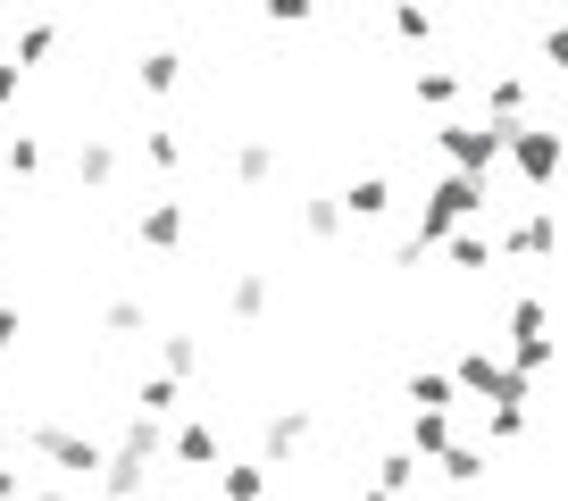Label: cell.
Here are the masks:
<instances>
[{
	"label": "cell",
	"mask_w": 568,
	"mask_h": 501,
	"mask_svg": "<svg viewBox=\"0 0 568 501\" xmlns=\"http://www.w3.org/2000/svg\"><path fill=\"white\" fill-rule=\"evenodd\" d=\"M18 335H26V318H18V309H9V301H0V359L18 351Z\"/></svg>",
	"instance_id": "obj_36"
},
{
	"label": "cell",
	"mask_w": 568,
	"mask_h": 501,
	"mask_svg": "<svg viewBox=\"0 0 568 501\" xmlns=\"http://www.w3.org/2000/svg\"><path fill=\"white\" fill-rule=\"evenodd\" d=\"M444 259H452L460 276H485V268L501 259V234H485V226H460V234L444 243Z\"/></svg>",
	"instance_id": "obj_11"
},
{
	"label": "cell",
	"mask_w": 568,
	"mask_h": 501,
	"mask_svg": "<svg viewBox=\"0 0 568 501\" xmlns=\"http://www.w3.org/2000/svg\"><path fill=\"white\" fill-rule=\"evenodd\" d=\"M335 201H343V217H385L393 209V184L385 176H359V184H343Z\"/></svg>",
	"instance_id": "obj_16"
},
{
	"label": "cell",
	"mask_w": 568,
	"mask_h": 501,
	"mask_svg": "<svg viewBox=\"0 0 568 501\" xmlns=\"http://www.w3.org/2000/svg\"><path fill=\"white\" fill-rule=\"evenodd\" d=\"M26 501H75V493H68V484H42V493H26Z\"/></svg>",
	"instance_id": "obj_39"
},
{
	"label": "cell",
	"mask_w": 568,
	"mask_h": 501,
	"mask_svg": "<svg viewBox=\"0 0 568 501\" xmlns=\"http://www.w3.org/2000/svg\"><path fill=\"white\" fill-rule=\"evenodd\" d=\"M193 368H201V335H168L160 342V376H176V385H184Z\"/></svg>",
	"instance_id": "obj_26"
},
{
	"label": "cell",
	"mask_w": 568,
	"mask_h": 501,
	"mask_svg": "<svg viewBox=\"0 0 568 501\" xmlns=\"http://www.w3.org/2000/svg\"><path fill=\"white\" fill-rule=\"evenodd\" d=\"M527 434V410H485V443H518Z\"/></svg>",
	"instance_id": "obj_33"
},
{
	"label": "cell",
	"mask_w": 568,
	"mask_h": 501,
	"mask_svg": "<svg viewBox=\"0 0 568 501\" xmlns=\"http://www.w3.org/2000/svg\"><path fill=\"white\" fill-rule=\"evenodd\" d=\"M18 84H26V68H18V59H0V109L18 101Z\"/></svg>",
	"instance_id": "obj_37"
},
{
	"label": "cell",
	"mask_w": 568,
	"mask_h": 501,
	"mask_svg": "<svg viewBox=\"0 0 568 501\" xmlns=\"http://www.w3.org/2000/svg\"><path fill=\"white\" fill-rule=\"evenodd\" d=\"M168 460V434L160 418H125V434L109 443V468H101V493L109 501H151V468Z\"/></svg>",
	"instance_id": "obj_1"
},
{
	"label": "cell",
	"mask_w": 568,
	"mask_h": 501,
	"mask_svg": "<svg viewBox=\"0 0 568 501\" xmlns=\"http://www.w3.org/2000/svg\"><path fill=\"white\" fill-rule=\"evenodd\" d=\"M452 401H460L452 368H418V376H409V410H452Z\"/></svg>",
	"instance_id": "obj_17"
},
{
	"label": "cell",
	"mask_w": 568,
	"mask_h": 501,
	"mask_svg": "<svg viewBox=\"0 0 568 501\" xmlns=\"http://www.w3.org/2000/svg\"><path fill=\"white\" fill-rule=\"evenodd\" d=\"M460 443V427H452V410H409V434H402V451H418L426 468L444 460V451Z\"/></svg>",
	"instance_id": "obj_9"
},
{
	"label": "cell",
	"mask_w": 568,
	"mask_h": 501,
	"mask_svg": "<svg viewBox=\"0 0 568 501\" xmlns=\"http://www.w3.org/2000/svg\"><path fill=\"white\" fill-rule=\"evenodd\" d=\"M452 385H460V401H485V410H527L535 401V385L494 351H460L452 359Z\"/></svg>",
	"instance_id": "obj_5"
},
{
	"label": "cell",
	"mask_w": 568,
	"mask_h": 501,
	"mask_svg": "<svg viewBox=\"0 0 568 501\" xmlns=\"http://www.w3.org/2000/svg\"><path fill=\"white\" fill-rule=\"evenodd\" d=\"M460 92H468L460 68H418V101L426 109H460Z\"/></svg>",
	"instance_id": "obj_21"
},
{
	"label": "cell",
	"mask_w": 568,
	"mask_h": 501,
	"mask_svg": "<svg viewBox=\"0 0 568 501\" xmlns=\"http://www.w3.org/2000/svg\"><path fill=\"white\" fill-rule=\"evenodd\" d=\"M510 167H518V184H527V193H551V184H560V167H568V143L560 134H551V125H518L510 134Z\"/></svg>",
	"instance_id": "obj_6"
},
{
	"label": "cell",
	"mask_w": 568,
	"mask_h": 501,
	"mask_svg": "<svg viewBox=\"0 0 568 501\" xmlns=\"http://www.w3.org/2000/svg\"><path fill=\"white\" fill-rule=\"evenodd\" d=\"M134 234H142V250H176L184 243V201H142Z\"/></svg>",
	"instance_id": "obj_10"
},
{
	"label": "cell",
	"mask_w": 568,
	"mask_h": 501,
	"mask_svg": "<svg viewBox=\"0 0 568 501\" xmlns=\"http://www.w3.org/2000/svg\"><path fill=\"white\" fill-rule=\"evenodd\" d=\"M51 51H59V25H18V51L9 59H18V68H42Z\"/></svg>",
	"instance_id": "obj_29"
},
{
	"label": "cell",
	"mask_w": 568,
	"mask_h": 501,
	"mask_svg": "<svg viewBox=\"0 0 568 501\" xmlns=\"http://www.w3.org/2000/svg\"><path fill=\"white\" fill-rule=\"evenodd\" d=\"M142 151H151V167H160V176H176V167H184V134H168V125H151V134H142Z\"/></svg>",
	"instance_id": "obj_32"
},
{
	"label": "cell",
	"mask_w": 568,
	"mask_h": 501,
	"mask_svg": "<svg viewBox=\"0 0 568 501\" xmlns=\"http://www.w3.org/2000/svg\"><path fill=\"white\" fill-rule=\"evenodd\" d=\"M544 68H568V25H544Z\"/></svg>",
	"instance_id": "obj_35"
},
{
	"label": "cell",
	"mask_w": 568,
	"mask_h": 501,
	"mask_svg": "<svg viewBox=\"0 0 568 501\" xmlns=\"http://www.w3.org/2000/svg\"><path fill=\"white\" fill-rule=\"evenodd\" d=\"M176 401H184L176 376H142V385H134V418H168Z\"/></svg>",
	"instance_id": "obj_24"
},
{
	"label": "cell",
	"mask_w": 568,
	"mask_h": 501,
	"mask_svg": "<svg viewBox=\"0 0 568 501\" xmlns=\"http://www.w3.org/2000/svg\"><path fill=\"white\" fill-rule=\"evenodd\" d=\"M485 201H494V193H485L477 176H444L435 193H426V209H418V234H409V243H418V250H444L452 234L468 226V217H485Z\"/></svg>",
	"instance_id": "obj_4"
},
{
	"label": "cell",
	"mask_w": 568,
	"mask_h": 501,
	"mask_svg": "<svg viewBox=\"0 0 568 501\" xmlns=\"http://www.w3.org/2000/svg\"><path fill=\"white\" fill-rule=\"evenodd\" d=\"M359 501H393V493H376V484H368V493H359Z\"/></svg>",
	"instance_id": "obj_41"
},
{
	"label": "cell",
	"mask_w": 568,
	"mask_h": 501,
	"mask_svg": "<svg viewBox=\"0 0 568 501\" xmlns=\"http://www.w3.org/2000/svg\"><path fill=\"white\" fill-rule=\"evenodd\" d=\"M75 184H92V193L118 184V143H109V134H84V143H75Z\"/></svg>",
	"instance_id": "obj_14"
},
{
	"label": "cell",
	"mask_w": 568,
	"mask_h": 501,
	"mask_svg": "<svg viewBox=\"0 0 568 501\" xmlns=\"http://www.w3.org/2000/svg\"><path fill=\"white\" fill-rule=\"evenodd\" d=\"M393 34L402 42H435V18H426V9H393Z\"/></svg>",
	"instance_id": "obj_34"
},
{
	"label": "cell",
	"mask_w": 568,
	"mask_h": 501,
	"mask_svg": "<svg viewBox=\"0 0 568 501\" xmlns=\"http://www.w3.org/2000/svg\"><path fill=\"white\" fill-rule=\"evenodd\" d=\"M435 477H444V484H477L485 477V443H468V434H460V443L435 460Z\"/></svg>",
	"instance_id": "obj_23"
},
{
	"label": "cell",
	"mask_w": 568,
	"mask_h": 501,
	"mask_svg": "<svg viewBox=\"0 0 568 501\" xmlns=\"http://www.w3.org/2000/svg\"><path fill=\"white\" fill-rule=\"evenodd\" d=\"M101 326H109V342H134L142 326H151V309H142V301H109V309H101Z\"/></svg>",
	"instance_id": "obj_30"
},
{
	"label": "cell",
	"mask_w": 568,
	"mask_h": 501,
	"mask_svg": "<svg viewBox=\"0 0 568 501\" xmlns=\"http://www.w3.org/2000/svg\"><path fill=\"white\" fill-rule=\"evenodd\" d=\"M510 134L518 125H494V117H444L435 125V143H444V167L452 176H494V160H510Z\"/></svg>",
	"instance_id": "obj_3"
},
{
	"label": "cell",
	"mask_w": 568,
	"mask_h": 501,
	"mask_svg": "<svg viewBox=\"0 0 568 501\" xmlns=\"http://www.w3.org/2000/svg\"><path fill=\"white\" fill-rule=\"evenodd\" d=\"M485 117L494 125H527V75L518 68H501L494 84H485Z\"/></svg>",
	"instance_id": "obj_12"
},
{
	"label": "cell",
	"mask_w": 568,
	"mask_h": 501,
	"mask_svg": "<svg viewBox=\"0 0 568 501\" xmlns=\"http://www.w3.org/2000/svg\"><path fill=\"white\" fill-rule=\"evenodd\" d=\"M9 443H18V434H9V418H0V468H9Z\"/></svg>",
	"instance_id": "obj_40"
},
{
	"label": "cell",
	"mask_w": 568,
	"mask_h": 501,
	"mask_svg": "<svg viewBox=\"0 0 568 501\" xmlns=\"http://www.w3.org/2000/svg\"><path fill=\"white\" fill-rule=\"evenodd\" d=\"M0 167H9V176H42V143H34V134H9V143H0Z\"/></svg>",
	"instance_id": "obj_27"
},
{
	"label": "cell",
	"mask_w": 568,
	"mask_h": 501,
	"mask_svg": "<svg viewBox=\"0 0 568 501\" xmlns=\"http://www.w3.org/2000/svg\"><path fill=\"white\" fill-rule=\"evenodd\" d=\"M352 226V217H343V201L335 193H318V201H302V234L310 243H335V234Z\"/></svg>",
	"instance_id": "obj_20"
},
{
	"label": "cell",
	"mask_w": 568,
	"mask_h": 501,
	"mask_svg": "<svg viewBox=\"0 0 568 501\" xmlns=\"http://www.w3.org/2000/svg\"><path fill=\"white\" fill-rule=\"evenodd\" d=\"M560 250V217L551 209H527L510 234H501V259H551Z\"/></svg>",
	"instance_id": "obj_8"
},
{
	"label": "cell",
	"mask_w": 568,
	"mask_h": 501,
	"mask_svg": "<svg viewBox=\"0 0 568 501\" xmlns=\"http://www.w3.org/2000/svg\"><path fill=\"white\" fill-rule=\"evenodd\" d=\"M134 84H142V92H176V84H184V59H176V51H142V59H134Z\"/></svg>",
	"instance_id": "obj_19"
},
{
	"label": "cell",
	"mask_w": 568,
	"mask_h": 501,
	"mask_svg": "<svg viewBox=\"0 0 568 501\" xmlns=\"http://www.w3.org/2000/svg\"><path fill=\"white\" fill-rule=\"evenodd\" d=\"M310 427H318V418H310V410H276V418H267V427H260V468H267V477H276V468L293 460V451H302V443H310Z\"/></svg>",
	"instance_id": "obj_7"
},
{
	"label": "cell",
	"mask_w": 568,
	"mask_h": 501,
	"mask_svg": "<svg viewBox=\"0 0 568 501\" xmlns=\"http://www.w3.org/2000/svg\"><path fill=\"white\" fill-rule=\"evenodd\" d=\"M418 451H385V460H376V493H393V501H402L409 493V484H418Z\"/></svg>",
	"instance_id": "obj_25"
},
{
	"label": "cell",
	"mask_w": 568,
	"mask_h": 501,
	"mask_svg": "<svg viewBox=\"0 0 568 501\" xmlns=\"http://www.w3.org/2000/svg\"><path fill=\"white\" fill-rule=\"evenodd\" d=\"M0 501H26V477H18V468H0Z\"/></svg>",
	"instance_id": "obj_38"
},
{
	"label": "cell",
	"mask_w": 568,
	"mask_h": 501,
	"mask_svg": "<svg viewBox=\"0 0 568 501\" xmlns=\"http://www.w3.org/2000/svg\"><path fill=\"white\" fill-rule=\"evenodd\" d=\"M510 368H518V376L535 385V376L551 368V335H518V342H510Z\"/></svg>",
	"instance_id": "obj_31"
},
{
	"label": "cell",
	"mask_w": 568,
	"mask_h": 501,
	"mask_svg": "<svg viewBox=\"0 0 568 501\" xmlns=\"http://www.w3.org/2000/svg\"><path fill=\"white\" fill-rule=\"evenodd\" d=\"M267 176H276V143H267V134L234 143V184H267Z\"/></svg>",
	"instance_id": "obj_18"
},
{
	"label": "cell",
	"mask_w": 568,
	"mask_h": 501,
	"mask_svg": "<svg viewBox=\"0 0 568 501\" xmlns=\"http://www.w3.org/2000/svg\"><path fill=\"white\" fill-rule=\"evenodd\" d=\"M226 309H234V318H267V276L260 268H243V276H234V285H226Z\"/></svg>",
	"instance_id": "obj_22"
},
{
	"label": "cell",
	"mask_w": 568,
	"mask_h": 501,
	"mask_svg": "<svg viewBox=\"0 0 568 501\" xmlns=\"http://www.w3.org/2000/svg\"><path fill=\"white\" fill-rule=\"evenodd\" d=\"M168 460H176V468H210V477H217V427H210V418H193V427H176V443H168Z\"/></svg>",
	"instance_id": "obj_13"
},
{
	"label": "cell",
	"mask_w": 568,
	"mask_h": 501,
	"mask_svg": "<svg viewBox=\"0 0 568 501\" xmlns=\"http://www.w3.org/2000/svg\"><path fill=\"white\" fill-rule=\"evenodd\" d=\"M518 335H551V309H544V293H518L510 301V342Z\"/></svg>",
	"instance_id": "obj_28"
},
{
	"label": "cell",
	"mask_w": 568,
	"mask_h": 501,
	"mask_svg": "<svg viewBox=\"0 0 568 501\" xmlns=\"http://www.w3.org/2000/svg\"><path fill=\"white\" fill-rule=\"evenodd\" d=\"M267 468L260 460H234V468H217V501H267Z\"/></svg>",
	"instance_id": "obj_15"
},
{
	"label": "cell",
	"mask_w": 568,
	"mask_h": 501,
	"mask_svg": "<svg viewBox=\"0 0 568 501\" xmlns=\"http://www.w3.org/2000/svg\"><path fill=\"white\" fill-rule=\"evenodd\" d=\"M26 451L51 460L68 484H84V477L101 484V468H109V443H101V434H84V427H68V418H34V427H26Z\"/></svg>",
	"instance_id": "obj_2"
}]
</instances>
